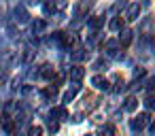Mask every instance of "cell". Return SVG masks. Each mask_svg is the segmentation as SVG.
<instances>
[{"mask_svg":"<svg viewBox=\"0 0 155 136\" xmlns=\"http://www.w3.org/2000/svg\"><path fill=\"white\" fill-rule=\"evenodd\" d=\"M136 108H138V98H134V96L125 98V102H123V111H127V113H134Z\"/></svg>","mask_w":155,"mask_h":136,"instance_id":"11","label":"cell"},{"mask_svg":"<svg viewBox=\"0 0 155 136\" xmlns=\"http://www.w3.org/2000/svg\"><path fill=\"white\" fill-rule=\"evenodd\" d=\"M119 49H121V47H119V43H117L115 38H113V41H106V45H104V51H106L108 58H119V55H121Z\"/></svg>","mask_w":155,"mask_h":136,"instance_id":"4","label":"cell"},{"mask_svg":"<svg viewBox=\"0 0 155 136\" xmlns=\"http://www.w3.org/2000/svg\"><path fill=\"white\" fill-rule=\"evenodd\" d=\"M147 75V70L142 68V66H138V68H134V79H142Z\"/></svg>","mask_w":155,"mask_h":136,"instance_id":"21","label":"cell"},{"mask_svg":"<svg viewBox=\"0 0 155 136\" xmlns=\"http://www.w3.org/2000/svg\"><path fill=\"white\" fill-rule=\"evenodd\" d=\"M53 75H55V68L51 64H43L38 68V77H43V79H53Z\"/></svg>","mask_w":155,"mask_h":136,"instance_id":"10","label":"cell"},{"mask_svg":"<svg viewBox=\"0 0 155 136\" xmlns=\"http://www.w3.org/2000/svg\"><path fill=\"white\" fill-rule=\"evenodd\" d=\"M51 43H55L58 47H64V34H62V32H53V36H51Z\"/></svg>","mask_w":155,"mask_h":136,"instance_id":"17","label":"cell"},{"mask_svg":"<svg viewBox=\"0 0 155 136\" xmlns=\"http://www.w3.org/2000/svg\"><path fill=\"white\" fill-rule=\"evenodd\" d=\"M7 34H9L11 38H13V36H17V28H15L13 24H9V26H7Z\"/></svg>","mask_w":155,"mask_h":136,"instance_id":"23","label":"cell"},{"mask_svg":"<svg viewBox=\"0 0 155 136\" xmlns=\"http://www.w3.org/2000/svg\"><path fill=\"white\" fill-rule=\"evenodd\" d=\"M83 58H85L83 49H74V51H72V60H83Z\"/></svg>","mask_w":155,"mask_h":136,"instance_id":"24","label":"cell"},{"mask_svg":"<svg viewBox=\"0 0 155 136\" xmlns=\"http://www.w3.org/2000/svg\"><path fill=\"white\" fill-rule=\"evenodd\" d=\"M91 85L96 87V89H100V91H108L110 87H108V81L102 77V75H94L91 77Z\"/></svg>","mask_w":155,"mask_h":136,"instance_id":"5","label":"cell"},{"mask_svg":"<svg viewBox=\"0 0 155 136\" xmlns=\"http://www.w3.org/2000/svg\"><path fill=\"white\" fill-rule=\"evenodd\" d=\"M13 15H15V22H17V24H26V22L30 19V15H28V11H26L24 5H17V7L13 9Z\"/></svg>","mask_w":155,"mask_h":136,"instance_id":"3","label":"cell"},{"mask_svg":"<svg viewBox=\"0 0 155 136\" xmlns=\"http://www.w3.org/2000/svg\"><path fill=\"white\" fill-rule=\"evenodd\" d=\"M108 28H110L113 32H121V30H123V19H121V17H113L110 24H108Z\"/></svg>","mask_w":155,"mask_h":136,"instance_id":"15","label":"cell"},{"mask_svg":"<svg viewBox=\"0 0 155 136\" xmlns=\"http://www.w3.org/2000/svg\"><path fill=\"white\" fill-rule=\"evenodd\" d=\"M51 119H53V121H66V119H68V111H66L64 106H58V108L51 111Z\"/></svg>","mask_w":155,"mask_h":136,"instance_id":"8","label":"cell"},{"mask_svg":"<svg viewBox=\"0 0 155 136\" xmlns=\"http://www.w3.org/2000/svg\"><path fill=\"white\" fill-rule=\"evenodd\" d=\"M96 136H115V125H110V123H104V125H100Z\"/></svg>","mask_w":155,"mask_h":136,"instance_id":"14","label":"cell"},{"mask_svg":"<svg viewBox=\"0 0 155 136\" xmlns=\"http://www.w3.org/2000/svg\"><path fill=\"white\" fill-rule=\"evenodd\" d=\"M132 38H134V32L127 30V28H123L121 34H119V38H117V43H119V47H127L132 43Z\"/></svg>","mask_w":155,"mask_h":136,"instance_id":"6","label":"cell"},{"mask_svg":"<svg viewBox=\"0 0 155 136\" xmlns=\"http://www.w3.org/2000/svg\"><path fill=\"white\" fill-rule=\"evenodd\" d=\"M147 123H151V115H149V113H140L138 117H134V119L130 121V128H132L134 132H140V130H144Z\"/></svg>","mask_w":155,"mask_h":136,"instance_id":"1","label":"cell"},{"mask_svg":"<svg viewBox=\"0 0 155 136\" xmlns=\"http://www.w3.org/2000/svg\"><path fill=\"white\" fill-rule=\"evenodd\" d=\"M102 66L106 68V62H104V60H96V62H94V68H102Z\"/></svg>","mask_w":155,"mask_h":136,"instance_id":"27","label":"cell"},{"mask_svg":"<svg viewBox=\"0 0 155 136\" xmlns=\"http://www.w3.org/2000/svg\"><path fill=\"white\" fill-rule=\"evenodd\" d=\"M32 58H34V51H32V49H24V53H21V62H24V64H30Z\"/></svg>","mask_w":155,"mask_h":136,"instance_id":"18","label":"cell"},{"mask_svg":"<svg viewBox=\"0 0 155 136\" xmlns=\"http://www.w3.org/2000/svg\"><path fill=\"white\" fill-rule=\"evenodd\" d=\"M13 60H15V51H11V49L2 51V55H0V68H7Z\"/></svg>","mask_w":155,"mask_h":136,"instance_id":"9","label":"cell"},{"mask_svg":"<svg viewBox=\"0 0 155 136\" xmlns=\"http://www.w3.org/2000/svg\"><path fill=\"white\" fill-rule=\"evenodd\" d=\"M45 28H47V22H43V19H36V22H32V32H34V34H41V32H45Z\"/></svg>","mask_w":155,"mask_h":136,"instance_id":"16","label":"cell"},{"mask_svg":"<svg viewBox=\"0 0 155 136\" xmlns=\"http://www.w3.org/2000/svg\"><path fill=\"white\" fill-rule=\"evenodd\" d=\"M2 130H5V132H7V134H13V132H15V128H13V123H11V121H9V119H7V121H5V123H2Z\"/></svg>","mask_w":155,"mask_h":136,"instance_id":"22","label":"cell"},{"mask_svg":"<svg viewBox=\"0 0 155 136\" xmlns=\"http://www.w3.org/2000/svg\"><path fill=\"white\" fill-rule=\"evenodd\" d=\"M43 128L41 125H30V130H28V136H43Z\"/></svg>","mask_w":155,"mask_h":136,"instance_id":"19","label":"cell"},{"mask_svg":"<svg viewBox=\"0 0 155 136\" xmlns=\"http://www.w3.org/2000/svg\"><path fill=\"white\" fill-rule=\"evenodd\" d=\"M144 106H147V108H153V106H155V100H153V96H149V98L144 100Z\"/></svg>","mask_w":155,"mask_h":136,"instance_id":"25","label":"cell"},{"mask_svg":"<svg viewBox=\"0 0 155 136\" xmlns=\"http://www.w3.org/2000/svg\"><path fill=\"white\" fill-rule=\"evenodd\" d=\"M58 128H60V123L53 121V119H49V130H51V132H58Z\"/></svg>","mask_w":155,"mask_h":136,"instance_id":"26","label":"cell"},{"mask_svg":"<svg viewBox=\"0 0 155 136\" xmlns=\"http://www.w3.org/2000/svg\"><path fill=\"white\" fill-rule=\"evenodd\" d=\"M138 15H140V5L138 2H130L127 5V11H125V19L127 22H136Z\"/></svg>","mask_w":155,"mask_h":136,"instance_id":"2","label":"cell"},{"mask_svg":"<svg viewBox=\"0 0 155 136\" xmlns=\"http://www.w3.org/2000/svg\"><path fill=\"white\" fill-rule=\"evenodd\" d=\"M68 77H70L74 83H79V81L85 77V68H81V66H72V68L68 70Z\"/></svg>","mask_w":155,"mask_h":136,"instance_id":"7","label":"cell"},{"mask_svg":"<svg viewBox=\"0 0 155 136\" xmlns=\"http://www.w3.org/2000/svg\"><path fill=\"white\" fill-rule=\"evenodd\" d=\"M55 9H58V7H55V2H45V5H43V11H45L47 15L55 13Z\"/></svg>","mask_w":155,"mask_h":136,"instance_id":"20","label":"cell"},{"mask_svg":"<svg viewBox=\"0 0 155 136\" xmlns=\"http://www.w3.org/2000/svg\"><path fill=\"white\" fill-rule=\"evenodd\" d=\"M102 24H104V19H102V17H89V19H87V28H89L91 32H98Z\"/></svg>","mask_w":155,"mask_h":136,"instance_id":"12","label":"cell"},{"mask_svg":"<svg viewBox=\"0 0 155 136\" xmlns=\"http://www.w3.org/2000/svg\"><path fill=\"white\" fill-rule=\"evenodd\" d=\"M77 91H79V83H72V87L64 91V96H62V102H70V100L77 96Z\"/></svg>","mask_w":155,"mask_h":136,"instance_id":"13","label":"cell"}]
</instances>
